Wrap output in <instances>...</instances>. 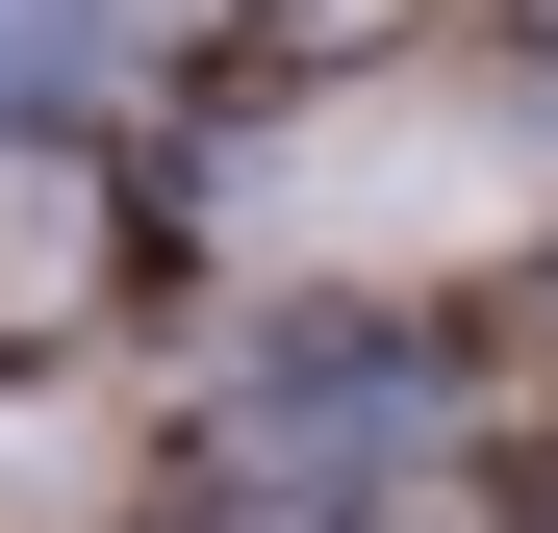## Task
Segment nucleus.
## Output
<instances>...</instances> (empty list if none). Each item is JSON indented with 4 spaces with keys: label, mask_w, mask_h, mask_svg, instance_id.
I'll return each mask as SVG.
<instances>
[{
    "label": "nucleus",
    "mask_w": 558,
    "mask_h": 533,
    "mask_svg": "<svg viewBox=\"0 0 558 533\" xmlns=\"http://www.w3.org/2000/svg\"><path fill=\"white\" fill-rule=\"evenodd\" d=\"M102 51H128V0H0V102H76Z\"/></svg>",
    "instance_id": "nucleus-1"
}]
</instances>
